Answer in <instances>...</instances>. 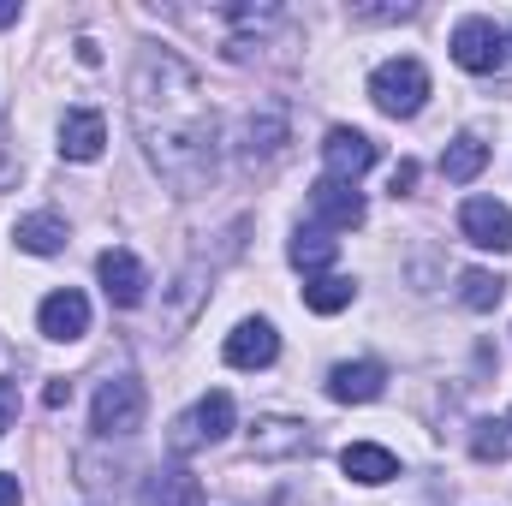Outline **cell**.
Here are the masks:
<instances>
[{
	"label": "cell",
	"instance_id": "cell-8",
	"mask_svg": "<svg viewBox=\"0 0 512 506\" xmlns=\"http://www.w3.org/2000/svg\"><path fill=\"white\" fill-rule=\"evenodd\" d=\"M36 328H42L48 340H84V334H90V298H84L78 286L48 292L42 310H36Z\"/></svg>",
	"mask_w": 512,
	"mask_h": 506
},
{
	"label": "cell",
	"instance_id": "cell-19",
	"mask_svg": "<svg viewBox=\"0 0 512 506\" xmlns=\"http://www.w3.org/2000/svg\"><path fill=\"white\" fill-rule=\"evenodd\" d=\"M286 256H292V268H304V274L316 280V274H322V268L340 256V239H328L322 227H298V239L286 245Z\"/></svg>",
	"mask_w": 512,
	"mask_h": 506
},
{
	"label": "cell",
	"instance_id": "cell-1",
	"mask_svg": "<svg viewBox=\"0 0 512 506\" xmlns=\"http://www.w3.org/2000/svg\"><path fill=\"white\" fill-rule=\"evenodd\" d=\"M131 120L137 137L149 143V161L161 167V179L179 197L209 191L215 179V114L203 96V78L173 54V48H143L137 54V78H131Z\"/></svg>",
	"mask_w": 512,
	"mask_h": 506
},
{
	"label": "cell",
	"instance_id": "cell-26",
	"mask_svg": "<svg viewBox=\"0 0 512 506\" xmlns=\"http://www.w3.org/2000/svg\"><path fill=\"white\" fill-rule=\"evenodd\" d=\"M42 399H48V411H60V405L72 399V381H48V393H42Z\"/></svg>",
	"mask_w": 512,
	"mask_h": 506
},
{
	"label": "cell",
	"instance_id": "cell-2",
	"mask_svg": "<svg viewBox=\"0 0 512 506\" xmlns=\"http://www.w3.org/2000/svg\"><path fill=\"white\" fill-rule=\"evenodd\" d=\"M370 102L382 108L387 120H411V114H423V102H429V66L411 60V54L382 60V66L370 72Z\"/></svg>",
	"mask_w": 512,
	"mask_h": 506
},
{
	"label": "cell",
	"instance_id": "cell-22",
	"mask_svg": "<svg viewBox=\"0 0 512 506\" xmlns=\"http://www.w3.org/2000/svg\"><path fill=\"white\" fill-rule=\"evenodd\" d=\"M280 143H286V120H280V114H251V120H245V161L280 155Z\"/></svg>",
	"mask_w": 512,
	"mask_h": 506
},
{
	"label": "cell",
	"instance_id": "cell-10",
	"mask_svg": "<svg viewBox=\"0 0 512 506\" xmlns=\"http://www.w3.org/2000/svg\"><path fill=\"white\" fill-rule=\"evenodd\" d=\"M310 215H316V227L322 233H352L358 221H364V197L352 191V185H340V179H316L310 185Z\"/></svg>",
	"mask_w": 512,
	"mask_h": 506
},
{
	"label": "cell",
	"instance_id": "cell-16",
	"mask_svg": "<svg viewBox=\"0 0 512 506\" xmlns=\"http://www.w3.org/2000/svg\"><path fill=\"white\" fill-rule=\"evenodd\" d=\"M340 471H346L352 483H364V489H382V483L399 477V459H393L387 447H376V441H352V447L340 453Z\"/></svg>",
	"mask_w": 512,
	"mask_h": 506
},
{
	"label": "cell",
	"instance_id": "cell-21",
	"mask_svg": "<svg viewBox=\"0 0 512 506\" xmlns=\"http://www.w3.org/2000/svg\"><path fill=\"white\" fill-rule=\"evenodd\" d=\"M352 280H340V274H316V280H304V304L316 310V316H340L346 304H352Z\"/></svg>",
	"mask_w": 512,
	"mask_h": 506
},
{
	"label": "cell",
	"instance_id": "cell-30",
	"mask_svg": "<svg viewBox=\"0 0 512 506\" xmlns=\"http://www.w3.org/2000/svg\"><path fill=\"white\" fill-rule=\"evenodd\" d=\"M507 48H512V36H507Z\"/></svg>",
	"mask_w": 512,
	"mask_h": 506
},
{
	"label": "cell",
	"instance_id": "cell-18",
	"mask_svg": "<svg viewBox=\"0 0 512 506\" xmlns=\"http://www.w3.org/2000/svg\"><path fill=\"white\" fill-rule=\"evenodd\" d=\"M12 239H18V251H30V256H54V251H66V221L42 209V215H24Z\"/></svg>",
	"mask_w": 512,
	"mask_h": 506
},
{
	"label": "cell",
	"instance_id": "cell-5",
	"mask_svg": "<svg viewBox=\"0 0 512 506\" xmlns=\"http://www.w3.org/2000/svg\"><path fill=\"white\" fill-rule=\"evenodd\" d=\"M453 60H459L465 72H477V78L501 72V66H507V30H501L495 18H459V30H453Z\"/></svg>",
	"mask_w": 512,
	"mask_h": 506
},
{
	"label": "cell",
	"instance_id": "cell-28",
	"mask_svg": "<svg viewBox=\"0 0 512 506\" xmlns=\"http://www.w3.org/2000/svg\"><path fill=\"white\" fill-rule=\"evenodd\" d=\"M78 60H84V66H102V48H96L90 36H78Z\"/></svg>",
	"mask_w": 512,
	"mask_h": 506
},
{
	"label": "cell",
	"instance_id": "cell-13",
	"mask_svg": "<svg viewBox=\"0 0 512 506\" xmlns=\"http://www.w3.org/2000/svg\"><path fill=\"white\" fill-rule=\"evenodd\" d=\"M137 506H203V483L185 465H161L155 477H143Z\"/></svg>",
	"mask_w": 512,
	"mask_h": 506
},
{
	"label": "cell",
	"instance_id": "cell-14",
	"mask_svg": "<svg viewBox=\"0 0 512 506\" xmlns=\"http://www.w3.org/2000/svg\"><path fill=\"white\" fill-rule=\"evenodd\" d=\"M382 387H387V370L376 358H364V364H334L328 399H340V405H370V399H382Z\"/></svg>",
	"mask_w": 512,
	"mask_h": 506
},
{
	"label": "cell",
	"instance_id": "cell-27",
	"mask_svg": "<svg viewBox=\"0 0 512 506\" xmlns=\"http://www.w3.org/2000/svg\"><path fill=\"white\" fill-rule=\"evenodd\" d=\"M18 501H24V495H18V477L0 471V506H18Z\"/></svg>",
	"mask_w": 512,
	"mask_h": 506
},
{
	"label": "cell",
	"instance_id": "cell-9",
	"mask_svg": "<svg viewBox=\"0 0 512 506\" xmlns=\"http://www.w3.org/2000/svg\"><path fill=\"white\" fill-rule=\"evenodd\" d=\"M96 274H102V292H108L114 310H137L143 292H149V268H143L131 251H102Z\"/></svg>",
	"mask_w": 512,
	"mask_h": 506
},
{
	"label": "cell",
	"instance_id": "cell-7",
	"mask_svg": "<svg viewBox=\"0 0 512 506\" xmlns=\"http://www.w3.org/2000/svg\"><path fill=\"white\" fill-rule=\"evenodd\" d=\"M322 161H328V179L358 185V179L376 167V143H370L364 131H352V126H334L328 131V143H322Z\"/></svg>",
	"mask_w": 512,
	"mask_h": 506
},
{
	"label": "cell",
	"instance_id": "cell-17",
	"mask_svg": "<svg viewBox=\"0 0 512 506\" xmlns=\"http://www.w3.org/2000/svg\"><path fill=\"white\" fill-rule=\"evenodd\" d=\"M483 167H489V143H483V137H471V131H465V137H453V143L441 149V173H447L453 185H471Z\"/></svg>",
	"mask_w": 512,
	"mask_h": 506
},
{
	"label": "cell",
	"instance_id": "cell-12",
	"mask_svg": "<svg viewBox=\"0 0 512 506\" xmlns=\"http://www.w3.org/2000/svg\"><path fill=\"white\" fill-rule=\"evenodd\" d=\"M274 358H280L274 322H239V328L227 334V364H233V370H268Z\"/></svg>",
	"mask_w": 512,
	"mask_h": 506
},
{
	"label": "cell",
	"instance_id": "cell-6",
	"mask_svg": "<svg viewBox=\"0 0 512 506\" xmlns=\"http://www.w3.org/2000/svg\"><path fill=\"white\" fill-rule=\"evenodd\" d=\"M459 233L477 245V251H512V209L495 197H471L459 209Z\"/></svg>",
	"mask_w": 512,
	"mask_h": 506
},
{
	"label": "cell",
	"instance_id": "cell-3",
	"mask_svg": "<svg viewBox=\"0 0 512 506\" xmlns=\"http://www.w3.org/2000/svg\"><path fill=\"white\" fill-rule=\"evenodd\" d=\"M143 411H149L143 381H137V376H108V381H102V393H96L90 423H96V435H102V441H114V435H137V429H143Z\"/></svg>",
	"mask_w": 512,
	"mask_h": 506
},
{
	"label": "cell",
	"instance_id": "cell-4",
	"mask_svg": "<svg viewBox=\"0 0 512 506\" xmlns=\"http://www.w3.org/2000/svg\"><path fill=\"white\" fill-rule=\"evenodd\" d=\"M233 435V393H203L179 423H173V453H197Z\"/></svg>",
	"mask_w": 512,
	"mask_h": 506
},
{
	"label": "cell",
	"instance_id": "cell-15",
	"mask_svg": "<svg viewBox=\"0 0 512 506\" xmlns=\"http://www.w3.org/2000/svg\"><path fill=\"white\" fill-rule=\"evenodd\" d=\"M102 143H108V126H102L96 108H72V114L60 120V155H66V161H96Z\"/></svg>",
	"mask_w": 512,
	"mask_h": 506
},
{
	"label": "cell",
	"instance_id": "cell-20",
	"mask_svg": "<svg viewBox=\"0 0 512 506\" xmlns=\"http://www.w3.org/2000/svg\"><path fill=\"white\" fill-rule=\"evenodd\" d=\"M501 298H507V280H501V274H489V268H471V274L459 280V304H465V310H477V316H489Z\"/></svg>",
	"mask_w": 512,
	"mask_h": 506
},
{
	"label": "cell",
	"instance_id": "cell-29",
	"mask_svg": "<svg viewBox=\"0 0 512 506\" xmlns=\"http://www.w3.org/2000/svg\"><path fill=\"white\" fill-rule=\"evenodd\" d=\"M6 24H18V6H0V30H6Z\"/></svg>",
	"mask_w": 512,
	"mask_h": 506
},
{
	"label": "cell",
	"instance_id": "cell-25",
	"mask_svg": "<svg viewBox=\"0 0 512 506\" xmlns=\"http://www.w3.org/2000/svg\"><path fill=\"white\" fill-rule=\"evenodd\" d=\"M411 185H417V167H411V161H399V167H393V197H405Z\"/></svg>",
	"mask_w": 512,
	"mask_h": 506
},
{
	"label": "cell",
	"instance_id": "cell-23",
	"mask_svg": "<svg viewBox=\"0 0 512 506\" xmlns=\"http://www.w3.org/2000/svg\"><path fill=\"white\" fill-rule=\"evenodd\" d=\"M471 453H477V459H507V423H477Z\"/></svg>",
	"mask_w": 512,
	"mask_h": 506
},
{
	"label": "cell",
	"instance_id": "cell-24",
	"mask_svg": "<svg viewBox=\"0 0 512 506\" xmlns=\"http://www.w3.org/2000/svg\"><path fill=\"white\" fill-rule=\"evenodd\" d=\"M18 423V381H6L0 376V435Z\"/></svg>",
	"mask_w": 512,
	"mask_h": 506
},
{
	"label": "cell",
	"instance_id": "cell-11",
	"mask_svg": "<svg viewBox=\"0 0 512 506\" xmlns=\"http://www.w3.org/2000/svg\"><path fill=\"white\" fill-rule=\"evenodd\" d=\"M251 453L256 459H304L310 453V423H298V417H256Z\"/></svg>",
	"mask_w": 512,
	"mask_h": 506
}]
</instances>
